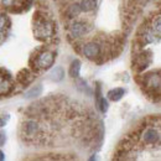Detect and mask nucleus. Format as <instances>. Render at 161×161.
Instances as JSON below:
<instances>
[{
  "label": "nucleus",
  "instance_id": "2eb2a0df",
  "mask_svg": "<svg viewBox=\"0 0 161 161\" xmlns=\"http://www.w3.org/2000/svg\"><path fill=\"white\" fill-rule=\"evenodd\" d=\"M147 64H149V60H146L145 55H140V56L138 57V60H136L135 68H136L138 71H142L144 68H146V67H147Z\"/></svg>",
  "mask_w": 161,
  "mask_h": 161
},
{
  "label": "nucleus",
  "instance_id": "f3484780",
  "mask_svg": "<svg viewBox=\"0 0 161 161\" xmlns=\"http://www.w3.org/2000/svg\"><path fill=\"white\" fill-rule=\"evenodd\" d=\"M80 13V8L78 4H73L68 8V18H75Z\"/></svg>",
  "mask_w": 161,
  "mask_h": 161
},
{
  "label": "nucleus",
  "instance_id": "dca6fc26",
  "mask_svg": "<svg viewBox=\"0 0 161 161\" xmlns=\"http://www.w3.org/2000/svg\"><path fill=\"white\" fill-rule=\"evenodd\" d=\"M10 89H11L10 82L6 80L5 78H4V80L0 78V94H6V93L10 92Z\"/></svg>",
  "mask_w": 161,
  "mask_h": 161
},
{
  "label": "nucleus",
  "instance_id": "5701e85b",
  "mask_svg": "<svg viewBox=\"0 0 161 161\" xmlns=\"http://www.w3.org/2000/svg\"><path fill=\"white\" fill-rule=\"evenodd\" d=\"M4 142H5V134L0 133V145H4Z\"/></svg>",
  "mask_w": 161,
  "mask_h": 161
},
{
  "label": "nucleus",
  "instance_id": "6e6552de",
  "mask_svg": "<svg viewBox=\"0 0 161 161\" xmlns=\"http://www.w3.org/2000/svg\"><path fill=\"white\" fill-rule=\"evenodd\" d=\"M25 134L27 136H35L39 130V124L34 120H29L25 123Z\"/></svg>",
  "mask_w": 161,
  "mask_h": 161
},
{
  "label": "nucleus",
  "instance_id": "39448f33",
  "mask_svg": "<svg viewBox=\"0 0 161 161\" xmlns=\"http://www.w3.org/2000/svg\"><path fill=\"white\" fill-rule=\"evenodd\" d=\"M87 32H88V25L86 22H82V21L75 22L69 27V34L73 37H80V36H83Z\"/></svg>",
  "mask_w": 161,
  "mask_h": 161
},
{
  "label": "nucleus",
  "instance_id": "f03ea898",
  "mask_svg": "<svg viewBox=\"0 0 161 161\" xmlns=\"http://www.w3.org/2000/svg\"><path fill=\"white\" fill-rule=\"evenodd\" d=\"M55 63V53L51 51H43L37 57V66L42 69H47Z\"/></svg>",
  "mask_w": 161,
  "mask_h": 161
},
{
  "label": "nucleus",
  "instance_id": "9b49d317",
  "mask_svg": "<svg viewBox=\"0 0 161 161\" xmlns=\"http://www.w3.org/2000/svg\"><path fill=\"white\" fill-rule=\"evenodd\" d=\"M124 94H125V91H124L123 88H115V89H112V91L108 92V97H109V99L113 102L120 101Z\"/></svg>",
  "mask_w": 161,
  "mask_h": 161
},
{
  "label": "nucleus",
  "instance_id": "f8f14e48",
  "mask_svg": "<svg viewBox=\"0 0 161 161\" xmlns=\"http://www.w3.org/2000/svg\"><path fill=\"white\" fill-rule=\"evenodd\" d=\"M64 77V71L62 67H56L50 72V80H52L53 82H60L63 80Z\"/></svg>",
  "mask_w": 161,
  "mask_h": 161
},
{
  "label": "nucleus",
  "instance_id": "a211bd4d",
  "mask_svg": "<svg viewBox=\"0 0 161 161\" xmlns=\"http://www.w3.org/2000/svg\"><path fill=\"white\" fill-rule=\"evenodd\" d=\"M160 25H161V19H160V16H158L156 20L154 21V24H153V31H154L156 35H160V30H161Z\"/></svg>",
  "mask_w": 161,
  "mask_h": 161
},
{
  "label": "nucleus",
  "instance_id": "20e7f679",
  "mask_svg": "<svg viewBox=\"0 0 161 161\" xmlns=\"http://www.w3.org/2000/svg\"><path fill=\"white\" fill-rule=\"evenodd\" d=\"M83 52H84V55H86L88 58L96 60V58L99 56V53H101V46H99L98 43H96V42H89V43H87V45L84 46Z\"/></svg>",
  "mask_w": 161,
  "mask_h": 161
},
{
  "label": "nucleus",
  "instance_id": "b1692460",
  "mask_svg": "<svg viewBox=\"0 0 161 161\" xmlns=\"http://www.w3.org/2000/svg\"><path fill=\"white\" fill-rule=\"evenodd\" d=\"M0 160H4V154L0 151Z\"/></svg>",
  "mask_w": 161,
  "mask_h": 161
},
{
  "label": "nucleus",
  "instance_id": "aec40b11",
  "mask_svg": "<svg viewBox=\"0 0 161 161\" xmlns=\"http://www.w3.org/2000/svg\"><path fill=\"white\" fill-rule=\"evenodd\" d=\"M6 24H8V18H6V15H0V32L6 27Z\"/></svg>",
  "mask_w": 161,
  "mask_h": 161
},
{
  "label": "nucleus",
  "instance_id": "4468645a",
  "mask_svg": "<svg viewBox=\"0 0 161 161\" xmlns=\"http://www.w3.org/2000/svg\"><path fill=\"white\" fill-rule=\"evenodd\" d=\"M97 97H98V108L102 113H105L108 110V102L105 101V98H103L101 96V88L98 87V92H97Z\"/></svg>",
  "mask_w": 161,
  "mask_h": 161
},
{
  "label": "nucleus",
  "instance_id": "0eeeda50",
  "mask_svg": "<svg viewBox=\"0 0 161 161\" xmlns=\"http://www.w3.org/2000/svg\"><path fill=\"white\" fill-rule=\"evenodd\" d=\"M34 78H35V76L29 69H21L18 75V80L21 84H29L34 80Z\"/></svg>",
  "mask_w": 161,
  "mask_h": 161
},
{
  "label": "nucleus",
  "instance_id": "393cba45",
  "mask_svg": "<svg viewBox=\"0 0 161 161\" xmlns=\"http://www.w3.org/2000/svg\"><path fill=\"white\" fill-rule=\"evenodd\" d=\"M0 36H1V35H0Z\"/></svg>",
  "mask_w": 161,
  "mask_h": 161
},
{
  "label": "nucleus",
  "instance_id": "423d86ee",
  "mask_svg": "<svg viewBox=\"0 0 161 161\" xmlns=\"http://www.w3.org/2000/svg\"><path fill=\"white\" fill-rule=\"evenodd\" d=\"M160 139V134L156 129H147L145 133H144V141L146 144H156Z\"/></svg>",
  "mask_w": 161,
  "mask_h": 161
},
{
  "label": "nucleus",
  "instance_id": "7ed1b4c3",
  "mask_svg": "<svg viewBox=\"0 0 161 161\" xmlns=\"http://www.w3.org/2000/svg\"><path fill=\"white\" fill-rule=\"evenodd\" d=\"M145 86H146V88H149V89H151V91H158L159 92V89H160V84H161V78H160V73H159V71H156V73L155 72H153V73H150V75H147L146 77H145Z\"/></svg>",
  "mask_w": 161,
  "mask_h": 161
},
{
  "label": "nucleus",
  "instance_id": "ddd939ff",
  "mask_svg": "<svg viewBox=\"0 0 161 161\" xmlns=\"http://www.w3.org/2000/svg\"><path fill=\"white\" fill-rule=\"evenodd\" d=\"M41 93H42V86L39 84V86H34L31 89H29L26 92L25 97L27 99H32V98H37L39 96H41Z\"/></svg>",
  "mask_w": 161,
  "mask_h": 161
},
{
  "label": "nucleus",
  "instance_id": "9d476101",
  "mask_svg": "<svg viewBox=\"0 0 161 161\" xmlns=\"http://www.w3.org/2000/svg\"><path fill=\"white\" fill-rule=\"evenodd\" d=\"M69 76L72 78H78L80 77V61L76 60L73 61L69 66V71H68Z\"/></svg>",
  "mask_w": 161,
  "mask_h": 161
},
{
  "label": "nucleus",
  "instance_id": "412c9836",
  "mask_svg": "<svg viewBox=\"0 0 161 161\" xmlns=\"http://www.w3.org/2000/svg\"><path fill=\"white\" fill-rule=\"evenodd\" d=\"M16 1L18 0H1V4L4 5V6H13V5H15L16 4Z\"/></svg>",
  "mask_w": 161,
  "mask_h": 161
},
{
  "label": "nucleus",
  "instance_id": "6ab92c4d",
  "mask_svg": "<svg viewBox=\"0 0 161 161\" xmlns=\"http://www.w3.org/2000/svg\"><path fill=\"white\" fill-rule=\"evenodd\" d=\"M77 87H78V89H80L82 92H87V93H91V89L87 87V83L84 82V80H80L78 83H77Z\"/></svg>",
  "mask_w": 161,
  "mask_h": 161
},
{
  "label": "nucleus",
  "instance_id": "f257e3e1",
  "mask_svg": "<svg viewBox=\"0 0 161 161\" xmlns=\"http://www.w3.org/2000/svg\"><path fill=\"white\" fill-rule=\"evenodd\" d=\"M55 34V27L51 21L45 18H37L35 24V35L40 40H46Z\"/></svg>",
  "mask_w": 161,
  "mask_h": 161
},
{
  "label": "nucleus",
  "instance_id": "1a4fd4ad",
  "mask_svg": "<svg viewBox=\"0 0 161 161\" xmlns=\"http://www.w3.org/2000/svg\"><path fill=\"white\" fill-rule=\"evenodd\" d=\"M80 11H86V13L93 11L97 8V0H82L80 4Z\"/></svg>",
  "mask_w": 161,
  "mask_h": 161
},
{
  "label": "nucleus",
  "instance_id": "4be33fe9",
  "mask_svg": "<svg viewBox=\"0 0 161 161\" xmlns=\"http://www.w3.org/2000/svg\"><path fill=\"white\" fill-rule=\"evenodd\" d=\"M8 120H9V115H3V117L0 118V126H4Z\"/></svg>",
  "mask_w": 161,
  "mask_h": 161
}]
</instances>
